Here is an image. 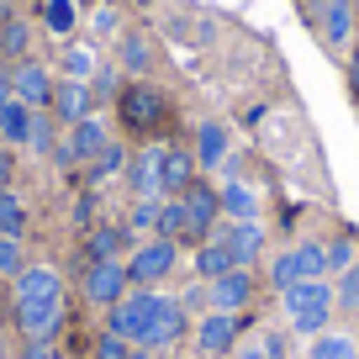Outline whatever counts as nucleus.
Returning a JSON list of instances; mask_svg holds the SVG:
<instances>
[{"mask_svg": "<svg viewBox=\"0 0 359 359\" xmlns=\"http://www.w3.org/2000/svg\"><path fill=\"white\" fill-rule=\"evenodd\" d=\"M280 306H285V317H291L296 333L317 338L327 327V312L338 306V291L327 280H302V285H285V291H280Z\"/></svg>", "mask_w": 359, "mask_h": 359, "instance_id": "obj_1", "label": "nucleus"}, {"mask_svg": "<svg viewBox=\"0 0 359 359\" xmlns=\"http://www.w3.org/2000/svg\"><path fill=\"white\" fill-rule=\"evenodd\" d=\"M269 280H275V291L302 285V280H327V243H296V248H285V254L269 264Z\"/></svg>", "mask_w": 359, "mask_h": 359, "instance_id": "obj_2", "label": "nucleus"}, {"mask_svg": "<svg viewBox=\"0 0 359 359\" xmlns=\"http://www.w3.org/2000/svg\"><path fill=\"white\" fill-rule=\"evenodd\" d=\"M180 206H185V243H206V233L217 227V217H222V196L212 191V185H185V191L175 196Z\"/></svg>", "mask_w": 359, "mask_h": 359, "instance_id": "obj_3", "label": "nucleus"}, {"mask_svg": "<svg viewBox=\"0 0 359 359\" xmlns=\"http://www.w3.org/2000/svg\"><path fill=\"white\" fill-rule=\"evenodd\" d=\"M154 302H158V291H127L122 302L111 306L106 333L127 338V344H143V338H148V323H154Z\"/></svg>", "mask_w": 359, "mask_h": 359, "instance_id": "obj_4", "label": "nucleus"}, {"mask_svg": "<svg viewBox=\"0 0 359 359\" xmlns=\"http://www.w3.org/2000/svg\"><path fill=\"white\" fill-rule=\"evenodd\" d=\"M175 259H180V243H169V238H148V243L127 259V280L143 285V291H154L169 269H175Z\"/></svg>", "mask_w": 359, "mask_h": 359, "instance_id": "obj_5", "label": "nucleus"}, {"mask_svg": "<svg viewBox=\"0 0 359 359\" xmlns=\"http://www.w3.org/2000/svg\"><path fill=\"white\" fill-rule=\"evenodd\" d=\"M127 264L122 259H95V264H85V302L90 306H106V312H111L116 302H122L127 296Z\"/></svg>", "mask_w": 359, "mask_h": 359, "instance_id": "obj_6", "label": "nucleus"}, {"mask_svg": "<svg viewBox=\"0 0 359 359\" xmlns=\"http://www.w3.org/2000/svg\"><path fill=\"white\" fill-rule=\"evenodd\" d=\"M116 111H122L127 133H154V127L164 122V95H158L154 85H127L122 101H116Z\"/></svg>", "mask_w": 359, "mask_h": 359, "instance_id": "obj_7", "label": "nucleus"}, {"mask_svg": "<svg viewBox=\"0 0 359 359\" xmlns=\"http://www.w3.org/2000/svg\"><path fill=\"white\" fill-rule=\"evenodd\" d=\"M11 95L32 111H48L53 106V74H48L37 58H16L11 64Z\"/></svg>", "mask_w": 359, "mask_h": 359, "instance_id": "obj_8", "label": "nucleus"}, {"mask_svg": "<svg viewBox=\"0 0 359 359\" xmlns=\"http://www.w3.org/2000/svg\"><path fill=\"white\" fill-rule=\"evenodd\" d=\"M111 143V133H106V122H95V116H85V122H74L69 127V137L53 148L58 154V164H90V158L101 154V148Z\"/></svg>", "mask_w": 359, "mask_h": 359, "instance_id": "obj_9", "label": "nucleus"}, {"mask_svg": "<svg viewBox=\"0 0 359 359\" xmlns=\"http://www.w3.org/2000/svg\"><path fill=\"white\" fill-rule=\"evenodd\" d=\"M180 338H185V302H175V296L158 291V302H154V323H148L143 348H169V344H180Z\"/></svg>", "mask_w": 359, "mask_h": 359, "instance_id": "obj_10", "label": "nucleus"}, {"mask_svg": "<svg viewBox=\"0 0 359 359\" xmlns=\"http://www.w3.org/2000/svg\"><path fill=\"white\" fill-rule=\"evenodd\" d=\"M11 302H64V280L53 264H27L11 280Z\"/></svg>", "mask_w": 359, "mask_h": 359, "instance_id": "obj_11", "label": "nucleus"}, {"mask_svg": "<svg viewBox=\"0 0 359 359\" xmlns=\"http://www.w3.org/2000/svg\"><path fill=\"white\" fill-rule=\"evenodd\" d=\"M238 333H243L238 312H206L201 323H196V348H201V354H227V348L238 344Z\"/></svg>", "mask_w": 359, "mask_h": 359, "instance_id": "obj_12", "label": "nucleus"}, {"mask_svg": "<svg viewBox=\"0 0 359 359\" xmlns=\"http://www.w3.org/2000/svg\"><path fill=\"white\" fill-rule=\"evenodd\" d=\"M127 180H133V191H137V201H158L164 196V148H143V154L127 164Z\"/></svg>", "mask_w": 359, "mask_h": 359, "instance_id": "obj_13", "label": "nucleus"}, {"mask_svg": "<svg viewBox=\"0 0 359 359\" xmlns=\"http://www.w3.org/2000/svg\"><path fill=\"white\" fill-rule=\"evenodd\" d=\"M248 302H254V275H248V269H233V275L206 285V306H212V312H243Z\"/></svg>", "mask_w": 359, "mask_h": 359, "instance_id": "obj_14", "label": "nucleus"}, {"mask_svg": "<svg viewBox=\"0 0 359 359\" xmlns=\"http://www.w3.org/2000/svg\"><path fill=\"white\" fill-rule=\"evenodd\" d=\"M16 327L27 338H53L64 327V302H16Z\"/></svg>", "mask_w": 359, "mask_h": 359, "instance_id": "obj_15", "label": "nucleus"}, {"mask_svg": "<svg viewBox=\"0 0 359 359\" xmlns=\"http://www.w3.org/2000/svg\"><path fill=\"white\" fill-rule=\"evenodd\" d=\"M90 95H95V90H90L85 79H58V85H53V106H48V111H53L64 127H74V122H85V116H90Z\"/></svg>", "mask_w": 359, "mask_h": 359, "instance_id": "obj_16", "label": "nucleus"}, {"mask_svg": "<svg viewBox=\"0 0 359 359\" xmlns=\"http://www.w3.org/2000/svg\"><path fill=\"white\" fill-rule=\"evenodd\" d=\"M233 269H243V264L233 259V248H227L217 233L206 238L201 248H196V280H206V285H212V280H222V275H233Z\"/></svg>", "mask_w": 359, "mask_h": 359, "instance_id": "obj_17", "label": "nucleus"}, {"mask_svg": "<svg viewBox=\"0 0 359 359\" xmlns=\"http://www.w3.org/2000/svg\"><path fill=\"white\" fill-rule=\"evenodd\" d=\"M217 238H222V243L233 248V259H238L243 269L254 264L259 254H264V227H259V222H227V227H222Z\"/></svg>", "mask_w": 359, "mask_h": 359, "instance_id": "obj_18", "label": "nucleus"}, {"mask_svg": "<svg viewBox=\"0 0 359 359\" xmlns=\"http://www.w3.org/2000/svg\"><path fill=\"white\" fill-rule=\"evenodd\" d=\"M354 32V0H323V43L344 48Z\"/></svg>", "mask_w": 359, "mask_h": 359, "instance_id": "obj_19", "label": "nucleus"}, {"mask_svg": "<svg viewBox=\"0 0 359 359\" xmlns=\"http://www.w3.org/2000/svg\"><path fill=\"white\" fill-rule=\"evenodd\" d=\"M196 154L191 148H164V196H180L185 185H196Z\"/></svg>", "mask_w": 359, "mask_h": 359, "instance_id": "obj_20", "label": "nucleus"}, {"mask_svg": "<svg viewBox=\"0 0 359 359\" xmlns=\"http://www.w3.org/2000/svg\"><path fill=\"white\" fill-rule=\"evenodd\" d=\"M217 196H222V217L227 222H259V201H254V191H248L243 180H227Z\"/></svg>", "mask_w": 359, "mask_h": 359, "instance_id": "obj_21", "label": "nucleus"}, {"mask_svg": "<svg viewBox=\"0 0 359 359\" xmlns=\"http://www.w3.org/2000/svg\"><path fill=\"white\" fill-rule=\"evenodd\" d=\"M27 137H32V106L6 101V106H0V143H6V148H22Z\"/></svg>", "mask_w": 359, "mask_h": 359, "instance_id": "obj_22", "label": "nucleus"}, {"mask_svg": "<svg viewBox=\"0 0 359 359\" xmlns=\"http://www.w3.org/2000/svg\"><path fill=\"white\" fill-rule=\"evenodd\" d=\"M227 158V127L222 122H201V133H196V164L212 169Z\"/></svg>", "mask_w": 359, "mask_h": 359, "instance_id": "obj_23", "label": "nucleus"}, {"mask_svg": "<svg viewBox=\"0 0 359 359\" xmlns=\"http://www.w3.org/2000/svg\"><path fill=\"white\" fill-rule=\"evenodd\" d=\"M122 243H127V227H95V233L85 238V259L95 264V259H122Z\"/></svg>", "mask_w": 359, "mask_h": 359, "instance_id": "obj_24", "label": "nucleus"}, {"mask_svg": "<svg viewBox=\"0 0 359 359\" xmlns=\"http://www.w3.org/2000/svg\"><path fill=\"white\" fill-rule=\"evenodd\" d=\"M0 238H27V206L11 185L0 191Z\"/></svg>", "mask_w": 359, "mask_h": 359, "instance_id": "obj_25", "label": "nucleus"}, {"mask_svg": "<svg viewBox=\"0 0 359 359\" xmlns=\"http://www.w3.org/2000/svg\"><path fill=\"white\" fill-rule=\"evenodd\" d=\"M127 164H133V158H127V148H122V143H106L85 169H90V180L101 185V180H111V175H127Z\"/></svg>", "mask_w": 359, "mask_h": 359, "instance_id": "obj_26", "label": "nucleus"}, {"mask_svg": "<svg viewBox=\"0 0 359 359\" xmlns=\"http://www.w3.org/2000/svg\"><path fill=\"white\" fill-rule=\"evenodd\" d=\"M27 43H32V27H27L22 16H6V22H0V53L27 58Z\"/></svg>", "mask_w": 359, "mask_h": 359, "instance_id": "obj_27", "label": "nucleus"}, {"mask_svg": "<svg viewBox=\"0 0 359 359\" xmlns=\"http://www.w3.org/2000/svg\"><path fill=\"white\" fill-rule=\"evenodd\" d=\"M312 359H359V348H354V338H344V333H317Z\"/></svg>", "mask_w": 359, "mask_h": 359, "instance_id": "obj_28", "label": "nucleus"}, {"mask_svg": "<svg viewBox=\"0 0 359 359\" xmlns=\"http://www.w3.org/2000/svg\"><path fill=\"white\" fill-rule=\"evenodd\" d=\"M43 27L58 37L74 32V0H43Z\"/></svg>", "mask_w": 359, "mask_h": 359, "instance_id": "obj_29", "label": "nucleus"}, {"mask_svg": "<svg viewBox=\"0 0 359 359\" xmlns=\"http://www.w3.org/2000/svg\"><path fill=\"white\" fill-rule=\"evenodd\" d=\"M53 122H58L53 111H32V137H27V148H32V154H53V148H58Z\"/></svg>", "mask_w": 359, "mask_h": 359, "instance_id": "obj_30", "label": "nucleus"}, {"mask_svg": "<svg viewBox=\"0 0 359 359\" xmlns=\"http://www.w3.org/2000/svg\"><path fill=\"white\" fill-rule=\"evenodd\" d=\"M27 269V248H22V238H0V275L6 280H16Z\"/></svg>", "mask_w": 359, "mask_h": 359, "instance_id": "obj_31", "label": "nucleus"}, {"mask_svg": "<svg viewBox=\"0 0 359 359\" xmlns=\"http://www.w3.org/2000/svg\"><path fill=\"white\" fill-rule=\"evenodd\" d=\"M64 74H69V79H90V74H95L90 48H64Z\"/></svg>", "mask_w": 359, "mask_h": 359, "instance_id": "obj_32", "label": "nucleus"}, {"mask_svg": "<svg viewBox=\"0 0 359 359\" xmlns=\"http://www.w3.org/2000/svg\"><path fill=\"white\" fill-rule=\"evenodd\" d=\"M133 348H137V344H127V338H116V333H101V338H95V359H133Z\"/></svg>", "mask_w": 359, "mask_h": 359, "instance_id": "obj_33", "label": "nucleus"}, {"mask_svg": "<svg viewBox=\"0 0 359 359\" xmlns=\"http://www.w3.org/2000/svg\"><path fill=\"white\" fill-rule=\"evenodd\" d=\"M127 227H133V233H154L158 227V201H137V212H133Z\"/></svg>", "mask_w": 359, "mask_h": 359, "instance_id": "obj_34", "label": "nucleus"}, {"mask_svg": "<svg viewBox=\"0 0 359 359\" xmlns=\"http://www.w3.org/2000/svg\"><path fill=\"white\" fill-rule=\"evenodd\" d=\"M333 291H338V302H348V306H359V264H348V269H344V280H338V285H333Z\"/></svg>", "mask_w": 359, "mask_h": 359, "instance_id": "obj_35", "label": "nucleus"}, {"mask_svg": "<svg viewBox=\"0 0 359 359\" xmlns=\"http://www.w3.org/2000/svg\"><path fill=\"white\" fill-rule=\"evenodd\" d=\"M122 64L127 69H148V43H143V37H127V43H122Z\"/></svg>", "mask_w": 359, "mask_h": 359, "instance_id": "obj_36", "label": "nucleus"}, {"mask_svg": "<svg viewBox=\"0 0 359 359\" xmlns=\"http://www.w3.org/2000/svg\"><path fill=\"white\" fill-rule=\"evenodd\" d=\"M348 264H354V243H348V238L327 243V269H348Z\"/></svg>", "mask_w": 359, "mask_h": 359, "instance_id": "obj_37", "label": "nucleus"}, {"mask_svg": "<svg viewBox=\"0 0 359 359\" xmlns=\"http://www.w3.org/2000/svg\"><path fill=\"white\" fill-rule=\"evenodd\" d=\"M22 359H58V354H53V338H27Z\"/></svg>", "mask_w": 359, "mask_h": 359, "instance_id": "obj_38", "label": "nucleus"}, {"mask_svg": "<svg viewBox=\"0 0 359 359\" xmlns=\"http://www.w3.org/2000/svg\"><path fill=\"white\" fill-rule=\"evenodd\" d=\"M11 175H16V158H11V148H0V191L11 185Z\"/></svg>", "mask_w": 359, "mask_h": 359, "instance_id": "obj_39", "label": "nucleus"}, {"mask_svg": "<svg viewBox=\"0 0 359 359\" xmlns=\"http://www.w3.org/2000/svg\"><path fill=\"white\" fill-rule=\"evenodd\" d=\"M264 354H269V359H285V338L269 333V338H264Z\"/></svg>", "mask_w": 359, "mask_h": 359, "instance_id": "obj_40", "label": "nucleus"}, {"mask_svg": "<svg viewBox=\"0 0 359 359\" xmlns=\"http://www.w3.org/2000/svg\"><path fill=\"white\" fill-rule=\"evenodd\" d=\"M95 32H116V11H106V6H101V11H95Z\"/></svg>", "mask_w": 359, "mask_h": 359, "instance_id": "obj_41", "label": "nucleus"}, {"mask_svg": "<svg viewBox=\"0 0 359 359\" xmlns=\"http://www.w3.org/2000/svg\"><path fill=\"white\" fill-rule=\"evenodd\" d=\"M6 101H16V95H11V69H0V106H6Z\"/></svg>", "mask_w": 359, "mask_h": 359, "instance_id": "obj_42", "label": "nucleus"}, {"mask_svg": "<svg viewBox=\"0 0 359 359\" xmlns=\"http://www.w3.org/2000/svg\"><path fill=\"white\" fill-rule=\"evenodd\" d=\"M238 359H269V354H264V344H243V348H238Z\"/></svg>", "mask_w": 359, "mask_h": 359, "instance_id": "obj_43", "label": "nucleus"}, {"mask_svg": "<svg viewBox=\"0 0 359 359\" xmlns=\"http://www.w3.org/2000/svg\"><path fill=\"white\" fill-rule=\"evenodd\" d=\"M348 90L359 95V53H354V64H348Z\"/></svg>", "mask_w": 359, "mask_h": 359, "instance_id": "obj_44", "label": "nucleus"}, {"mask_svg": "<svg viewBox=\"0 0 359 359\" xmlns=\"http://www.w3.org/2000/svg\"><path fill=\"white\" fill-rule=\"evenodd\" d=\"M133 359H154V348H143V344H137V348H133Z\"/></svg>", "mask_w": 359, "mask_h": 359, "instance_id": "obj_45", "label": "nucleus"}, {"mask_svg": "<svg viewBox=\"0 0 359 359\" xmlns=\"http://www.w3.org/2000/svg\"><path fill=\"white\" fill-rule=\"evenodd\" d=\"M0 359H6V333H0Z\"/></svg>", "mask_w": 359, "mask_h": 359, "instance_id": "obj_46", "label": "nucleus"}, {"mask_svg": "<svg viewBox=\"0 0 359 359\" xmlns=\"http://www.w3.org/2000/svg\"><path fill=\"white\" fill-rule=\"evenodd\" d=\"M354 327H359V306H354Z\"/></svg>", "mask_w": 359, "mask_h": 359, "instance_id": "obj_47", "label": "nucleus"}, {"mask_svg": "<svg viewBox=\"0 0 359 359\" xmlns=\"http://www.w3.org/2000/svg\"><path fill=\"white\" fill-rule=\"evenodd\" d=\"M206 359H227V354H206Z\"/></svg>", "mask_w": 359, "mask_h": 359, "instance_id": "obj_48", "label": "nucleus"}, {"mask_svg": "<svg viewBox=\"0 0 359 359\" xmlns=\"http://www.w3.org/2000/svg\"><path fill=\"white\" fill-rule=\"evenodd\" d=\"M354 16H359V0H354Z\"/></svg>", "mask_w": 359, "mask_h": 359, "instance_id": "obj_49", "label": "nucleus"}]
</instances>
